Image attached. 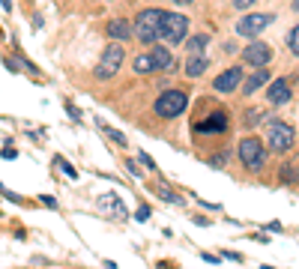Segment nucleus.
Returning <instances> with one entry per match:
<instances>
[{
  "mask_svg": "<svg viewBox=\"0 0 299 269\" xmlns=\"http://www.w3.org/2000/svg\"><path fill=\"white\" fill-rule=\"evenodd\" d=\"M266 138H269V147H272V150L284 153V150H290V147H293L296 132H293V126H287V123H281V120H272Z\"/></svg>",
  "mask_w": 299,
  "mask_h": 269,
  "instance_id": "6",
  "label": "nucleus"
},
{
  "mask_svg": "<svg viewBox=\"0 0 299 269\" xmlns=\"http://www.w3.org/2000/svg\"><path fill=\"white\" fill-rule=\"evenodd\" d=\"M242 60H245L248 66H266V63L272 60V51H269V45H264V42H251V45L242 51Z\"/></svg>",
  "mask_w": 299,
  "mask_h": 269,
  "instance_id": "8",
  "label": "nucleus"
},
{
  "mask_svg": "<svg viewBox=\"0 0 299 269\" xmlns=\"http://www.w3.org/2000/svg\"><path fill=\"white\" fill-rule=\"evenodd\" d=\"M269 102H272V105H284V102H290V87H287L284 78H278V81L269 84Z\"/></svg>",
  "mask_w": 299,
  "mask_h": 269,
  "instance_id": "12",
  "label": "nucleus"
},
{
  "mask_svg": "<svg viewBox=\"0 0 299 269\" xmlns=\"http://www.w3.org/2000/svg\"><path fill=\"white\" fill-rule=\"evenodd\" d=\"M0 3H3V6H6V9H12V3H9V0H0Z\"/></svg>",
  "mask_w": 299,
  "mask_h": 269,
  "instance_id": "31",
  "label": "nucleus"
},
{
  "mask_svg": "<svg viewBox=\"0 0 299 269\" xmlns=\"http://www.w3.org/2000/svg\"><path fill=\"white\" fill-rule=\"evenodd\" d=\"M281 180H284V183H299V170L296 168H284L281 170Z\"/></svg>",
  "mask_w": 299,
  "mask_h": 269,
  "instance_id": "21",
  "label": "nucleus"
},
{
  "mask_svg": "<svg viewBox=\"0 0 299 269\" xmlns=\"http://www.w3.org/2000/svg\"><path fill=\"white\" fill-rule=\"evenodd\" d=\"M123 57H126L123 45H108V48H105V54H102V60L96 63V69H93V75H96L99 81L114 78V75L120 72V66H123Z\"/></svg>",
  "mask_w": 299,
  "mask_h": 269,
  "instance_id": "2",
  "label": "nucleus"
},
{
  "mask_svg": "<svg viewBox=\"0 0 299 269\" xmlns=\"http://www.w3.org/2000/svg\"><path fill=\"white\" fill-rule=\"evenodd\" d=\"M108 33L114 36V39H132L135 27L129 21H111V24H108Z\"/></svg>",
  "mask_w": 299,
  "mask_h": 269,
  "instance_id": "15",
  "label": "nucleus"
},
{
  "mask_svg": "<svg viewBox=\"0 0 299 269\" xmlns=\"http://www.w3.org/2000/svg\"><path fill=\"white\" fill-rule=\"evenodd\" d=\"M239 159H242L245 170H261L264 168V162H266L264 144H261L258 138H245V141H239Z\"/></svg>",
  "mask_w": 299,
  "mask_h": 269,
  "instance_id": "4",
  "label": "nucleus"
},
{
  "mask_svg": "<svg viewBox=\"0 0 299 269\" xmlns=\"http://www.w3.org/2000/svg\"><path fill=\"white\" fill-rule=\"evenodd\" d=\"M135 218H138V221H147V218H150V209H147V206H141V209L135 212Z\"/></svg>",
  "mask_w": 299,
  "mask_h": 269,
  "instance_id": "24",
  "label": "nucleus"
},
{
  "mask_svg": "<svg viewBox=\"0 0 299 269\" xmlns=\"http://www.w3.org/2000/svg\"><path fill=\"white\" fill-rule=\"evenodd\" d=\"M162 198H165L167 203H177V201H180V198H177L174 192H167V189H162Z\"/></svg>",
  "mask_w": 299,
  "mask_h": 269,
  "instance_id": "26",
  "label": "nucleus"
},
{
  "mask_svg": "<svg viewBox=\"0 0 299 269\" xmlns=\"http://www.w3.org/2000/svg\"><path fill=\"white\" fill-rule=\"evenodd\" d=\"M174 3H192V0H174Z\"/></svg>",
  "mask_w": 299,
  "mask_h": 269,
  "instance_id": "33",
  "label": "nucleus"
},
{
  "mask_svg": "<svg viewBox=\"0 0 299 269\" xmlns=\"http://www.w3.org/2000/svg\"><path fill=\"white\" fill-rule=\"evenodd\" d=\"M287 42H290V51L299 57V24L293 27V33H290V39H287Z\"/></svg>",
  "mask_w": 299,
  "mask_h": 269,
  "instance_id": "22",
  "label": "nucleus"
},
{
  "mask_svg": "<svg viewBox=\"0 0 299 269\" xmlns=\"http://www.w3.org/2000/svg\"><path fill=\"white\" fill-rule=\"evenodd\" d=\"M261 120H266V114L261 108H251V111L242 114V126H248V129H251V126H261Z\"/></svg>",
  "mask_w": 299,
  "mask_h": 269,
  "instance_id": "17",
  "label": "nucleus"
},
{
  "mask_svg": "<svg viewBox=\"0 0 299 269\" xmlns=\"http://www.w3.org/2000/svg\"><path fill=\"white\" fill-rule=\"evenodd\" d=\"M162 18H165L162 9H144V12H138V18H135V36L144 45L159 42L162 39Z\"/></svg>",
  "mask_w": 299,
  "mask_h": 269,
  "instance_id": "1",
  "label": "nucleus"
},
{
  "mask_svg": "<svg viewBox=\"0 0 299 269\" xmlns=\"http://www.w3.org/2000/svg\"><path fill=\"white\" fill-rule=\"evenodd\" d=\"M102 132L108 134V138H111V141H117V144H120V147H126V138H123V134L117 132V129H108V126H102Z\"/></svg>",
  "mask_w": 299,
  "mask_h": 269,
  "instance_id": "20",
  "label": "nucleus"
},
{
  "mask_svg": "<svg viewBox=\"0 0 299 269\" xmlns=\"http://www.w3.org/2000/svg\"><path fill=\"white\" fill-rule=\"evenodd\" d=\"M206 66H209V60H206V57L192 54V60L186 63V75H189V78H200V75L206 72Z\"/></svg>",
  "mask_w": 299,
  "mask_h": 269,
  "instance_id": "14",
  "label": "nucleus"
},
{
  "mask_svg": "<svg viewBox=\"0 0 299 269\" xmlns=\"http://www.w3.org/2000/svg\"><path fill=\"white\" fill-rule=\"evenodd\" d=\"M293 9H296V12H299V0H293Z\"/></svg>",
  "mask_w": 299,
  "mask_h": 269,
  "instance_id": "32",
  "label": "nucleus"
},
{
  "mask_svg": "<svg viewBox=\"0 0 299 269\" xmlns=\"http://www.w3.org/2000/svg\"><path fill=\"white\" fill-rule=\"evenodd\" d=\"M251 3H254V0H233V6H236V9H248Z\"/></svg>",
  "mask_w": 299,
  "mask_h": 269,
  "instance_id": "30",
  "label": "nucleus"
},
{
  "mask_svg": "<svg viewBox=\"0 0 299 269\" xmlns=\"http://www.w3.org/2000/svg\"><path fill=\"white\" fill-rule=\"evenodd\" d=\"M198 132H228V114L216 111L212 117H206L203 123L198 126Z\"/></svg>",
  "mask_w": 299,
  "mask_h": 269,
  "instance_id": "13",
  "label": "nucleus"
},
{
  "mask_svg": "<svg viewBox=\"0 0 299 269\" xmlns=\"http://www.w3.org/2000/svg\"><path fill=\"white\" fill-rule=\"evenodd\" d=\"M242 81V69L239 66H231V69H225L216 81H212V87L219 90V93H231V90H236V84Z\"/></svg>",
  "mask_w": 299,
  "mask_h": 269,
  "instance_id": "9",
  "label": "nucleus"
},
{
  "mask_svg": "<svg viewBox=\"0 0 299 269\" xmlns=\"http://www.w3.org/2000/svg\"><path fill=\"white\" fill-rule=\"evenodd\" d=\"M186 105H189V96H186L183 90H165V93L156 99V114L165 117V120H170V117H180V114L186 111Z\"/></svg>",
  "mask_w": 299,
  "mask_h": 269,
  "instance_id": "3",
  "label": "nucleus"
},
{
  "mask_svg": "<svg viewBox=\"0 0 299 269\" xmlns=\"http://www.w3.org/2000/svg\"><path fill=\"white\" fill-rule=\"evenodd\" d=\"M275 18L272 15H266V12H251V15H245L239 24H236V33L239 36H248V39H254L258 33H264L266 27L272 24Z\"/></svg>",
  "mask_w": 299,
  "mask_h": 269,
  "instance_id": "7",
  "label": "nucleus"
},
{
  "mask_svg": "<svg viewBox=\"0 0 299 269\" xmlns=\"http://www.w3.org/2000/svg\"><path fill=\"white\" fill-rule=\"evenodd\" d=\"M42 203H45V206H51V209H57V201H54L51 195H42Z\"/></svg>",
  "mask_w": 299,
  "mask_h": 269,
  "instance_id": "29",
  "label": "nucleus"
},
{
  "mask_svg": "<svg viewBox=\"0 0 299 269\" xmlns=\"http://www.w3.org/2000/svg\"><path fill=\"white\" fill-rule=\"evenodd\" d=\"M66 111H69V117H75V120H81V111L72 105V102H66Z\"/></svg>",
  "mask_w": 299,
  "mask_h": 269,
  "instance_id": "25",
  "label": "nucleus"
},
{
  "mask_svg": "<svg viewBox=\"0 0 299 269\" xmlns=\"http://www.w3.org/2000/svg\"><path fill=\"white\" fill-rule=\"evenodd\" d=\"M141 162H144V165H147V168H150V170H156V162H153V159H150L147 153H141Z\"/></svg>",
  "mask_w": 299,
  "mask_h": 269,
  "instance_id": "27",
  "label": "nucleus"
},
{
  "mask_svg": "<svg viewBox=\"0 0 299 269\" xmlns=\"http://www.w3.org/2000/svg\"><path fill=\"white\" fill-rule=\"evenodd\" d=\"M206 42H209V36H206V33L192 36V39L186 42V51H192V54H200V48H206Z\"/></svg>",
  "mask_w": 299,
  "mask_h": 269,
  "instance_id": "19",
  "label": "nucleus"
},
{
  "mask_svg": "<svg viewBox=\"0 0 299 269\" xmlns=\"http://www.w3.org/2000/svg\"><path fill=\"white\" fill-rule=\"evenodd\" d=\"M3 66L9 69V72H18V63H15L12 57H6V60H3Z\"/></svg>",
  "mask_w": 299,
  "mask_h": 269,
  "instance_id": "28",
  "label": "nucleus"
},
{
  "mask_svg": "<svg viewBox=\"0 0 299 269\" xmlns=\"http://www.w3.org/2000/svg\"><path fill=\"white\" fill-rule=\"evenodd\" d=\"M99 206L108 212V215H114L117 221H126V218H129V209L123 206V201H120L117 195H102V198H99Z\"/></svg>",
  "mask_w": 299,
  "mask_h": 269,
  "instance_id": "10",
  "label": "nucleus"
},
{
  "mask_svg": "<svg viewBox=\"0 0 299 269\" xmlns=\"http://www.w3.org/2000/svg\"><path fill=\"white\" fill-rule=\"evenodd\" d=\"M135 72H156V63H153V54H141V57H135Z\"/></svg>",
  "mask_w": 299,
  "mask_h": 269,
  "instance_id": "18",
  "label": "nucleus"
},
{
  "mask_svg": "<svg viewBox=\"0 0 299 269\" xmlns=\"http://www.w3.org/2000/svg\"><path fill=\"white\" fill-rule=\"evenodd\" d=\"M189 33V18L186 15H180V12H165V18H162V39L165 42H183Z\"/></svg>",
  "mask_w": 299,
  "mask_h": 269,
  "instance_id": "5",
  "label": "nucleus"
},
{
  "mask_svg": "<svg viewBox=\"0 0 299 269\" xmlns=\"http://www.w3.org/2000/svg\"><path fill=\"white\" fill-rule=\"evenodd\" d=\"M266 81H269V72H266L264 66H258V72H251V75L245 78V84H242V93H245V96H251L254 90H261V87H264Z\"/></svg>",
  "mask_w": 299,
  "mask_h": 269,
  "instance_id": "11",
  "label": "nucleus"
},
{
  "mask_svg": "<svg viewBox=\"0 0 299 269\" xmlns=\"http://www.w3.org/2000/svg\"><path fill=\"white\" fill-rule=\"evenodd\" d=\"M150 54H153V63H156V72H159V69H167V66H170V51H167L165 45H156V48H153Z\"/></svg>",
  "mask_w": 299,
  "mask_h": 269,
  "instance_id": "16",
  "label": "nucleus"
},
{
  "mask_svg": "<svg viewBox=\"0 0 299 269\" xmlns=\"http://www.w3.org/2000/svg\"><path fill=\"white\" fill-rule=\"evenodd\" d=\"M57 165H60V168H63V173H66V176H72V180H75V176H78V170L72 168V165H69L66 159H60V156H57Z\"/></svg>",
  "mask_w": 299,
  "mask_h": 269,
  "instance_id": "23",
  "label": "nucleus"
}]
</instances>
